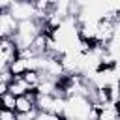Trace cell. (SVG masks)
I'll return each instance as SVG.
<instances>
[{
	"instance_id": "obj_8",
	"label": "cell",
	"mask_w": 120,
	"mask_h": 120,
	"mask_svg": "<svg viewBox=\"0 0 120 120\" xmlns=\"http://www.w3.org/2000/svg\"><path fill=\"white\" fill-rule=\"evenodd\" d=\"M0 101H2V109H8V111H15V103H17V98L11 94V92H6L0 96Z\"/></svg>"
},
{
	"instance_id": "obj_5",
	"label": "cell",
	"mask_w": 120,
	"mask_h": 120,
	"mask_svg": "<svg viewBox=\"0 0 120 120\" xmlns=\"http://www.w3.org/2000/svg\"><path fill=\"white\" fill-rule=\"evenodd\" d=\"M34 111H38L36 109V92H30V94L17 98V103H15L17 114H26V112H34Z\"/></svg>"
},
{
	"instance_id": "obj_9",
	"label": "cell",
	"mask_w": 120,
	"mask_h": 120,
	"mask_svg": "<svg viewBox=\"0 0 120 120\" xmlns=\"http://www.w3.org/2000/svg\"><path fill=\"white\" fill-rule=\"evenodd\" d=\"M36 120H66V118L60 114H54V112H38Z\"/></svg>"
},
{
	"instance_id": "obj_1",
	"label": "cell",
	"mask_w": 120,
	"mask_h": 120,
	"mask_svg": "<svg viewBox=\"0 0 120 120\" xmlns=\"http://www.w3.org/2000/svg\"><path fill=\"white\" fill-rule=\"evenodd\" d=\"M39 34H43V22L38 21V19H32V21H22V22H19L17 34H15L11 39L17 43L19 51H24V49H30V47H32V43L36 41V38H38Z\"/></svg>"
},
{
	"instance_id": "obj_2",
	"label": "cell",
	"mask_w": 120,
	"mask_h": 120,
	"mask_svg": "<svg viewBox=\"0 0 120 120\" xmlns=\"http://www.w3.org/2000/svg\"><path fill=\"white\" fill-rule=\"evenodd\" d=\"M9 13L17 19V22L38 19V8H36V2H26V0H11Z\"/></svg>"
},
{
	"instance_id": "obj_7",
	"label": "cell",
	"mask_w": 120,
	"mask_h": 120,
	"mask_svg": "<svg viewBox=\"0 0 120 120\" xmlns=\"http://www.w3.org/2000/svg\"><path fill=\"white\" fill-rule=\"evenodd\" d=\"M98 120H120V109L118 103H105L99 107V118Z\"/></svg>"
},
{
	"instance_id": "obj_3",
	"label": "cell",
	"mask_w": 120,
	"mask_h": 120,
	"mask_svg": "<svg viewBox=\"0 0 120 120\" xmlns=\"http://www.w3.org/2000/svg\"><path fill=\"white\" fill-rule=\"evenodd\" d=\"M19 58V47L13 39H0V69H8Z\"/></svg>"
},
{
	"instance_id": "obj_6",
	"label": "cell",
	"mask_w": 120,
	"mask_h": 120,
	"mask_svg": "<svg viewBox=\"0 0 120 120\" xmlns=\"http://www.w3.org/2000/svg\"><path fill=\"white\" fill-rule=\"evenodd\" d=\"M9 92L15 96V98H19V96H24V94H30V92H34L32 88H30V84L22 79V77H15L11 82H9Z\"/></svg>"
},
{
	"instance_id": "obj_4",
	"label": "cell",
	"mask_w": 120,
	"mask_h": 120,
	"mask_svg": "<svg viewBox=\"0 0 120 120\" xmlns=\"http://www.w3.org/2000/svg\"><path fill=\"white\" fill-rule=\"evenodd\" d=\"M17 19L9 11H0V38L2 39H11L17 34Z\"/></svg>"
}]
</instances>
